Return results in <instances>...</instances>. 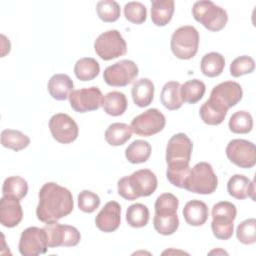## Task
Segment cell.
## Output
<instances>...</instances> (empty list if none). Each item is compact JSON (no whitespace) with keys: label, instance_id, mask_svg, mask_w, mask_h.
Masks as SVG:
<instances>
[{"label":"cell","instance_id":"1","mask_svg":"<svg viewBox=\"0 0 256 256\" xmlns=\"http://www.w3.org/2000/svg\"><path fill=\"white\" fill-rule=\"evenodd\" d=\"M38 197L36 216L38 220L45 224L58 222L73 211L72 193L66 187L55 182L45 183L41 187Z\"/></svg>","mask_w":256,"mask_h":256},{"label":"cell","instance_id":"2","mask_svg":"<svg viewBox=\"0 0 256 256\" xmlns=\"http://www.w3.org/2000/svg\"><path fill=\"white\" fill-rule=\"evenodd\" d=\"M157 177L150 169H140L118 180V194L128 201L147 197L157 189Z\"/></svg>","mask_w":256,"mask_h":256},{"label":"cell","instance_id":"3","mask_svg":"<svg viewBox=\"0 0 256 256\" xmlns=\"http://www.w3.org/2000/svg\"><path fill=\"white\" fill-rule=\"evenodd\" d=\"M218 186V178L207 162H199L190 169L184 189L196 194H212Z\"/></svg>","mask_w":256,"mask_h":256},{"label":"cell","instance_id":"4","mask_svg":"<svg viewBox=\"0 0 256 256\" xmlns=\"http://www.w3.org/2000/svg\"><path fill=\"white\" fill-rule=\"evenodd\" d=\"M192 15L197 22L212 32L222 30L228 21L226 10L210 0L195 2L192 7Z\"/></svg>","mask_w":256,"mask_h":256},{"label":"cell","instance_id":"5","mask_svg":"<svg viewBox=\"0 0 256 256\" xmlns=\"http://www.w3.org/2000/svg\"><path fill=\"white\" fill-rule=\"evenodd\" d=\"M199 46V32L191 25L181 26L171 36V51L179 59L188 60L193 58Z\"/></svg>","mask_w":256,"mask_h":256},{"label":"cell","instance_id":"6","mask_svg":"<svg viewBox=\"0 0 256 256\" xmlns=\"http://www.w3.org/2000/svg\"><path fill=\"white\" fill-rule=\"evenodd\" d=\"M211 228L213 235L220 240H228L234 231L233 222L237 215L236 206L228 201H221L212 207Z\"/></svg>","mask_w":256,"mask_h":256},{"label":"cell","instance_id":"7","mask_svg":"<svg viewBox=\"0 0 256 256\" xmlns=\"http://www.w3.org/2000/svg\"><path fill=\"white\" fill-rule=\"evenodd\" d=\"M96 54L103 60L109 61L123 56L127 52V44L118 30H108L101 33L94 42Z\"/></svg>","mask_w":256,"mask_h":256},{"label":"cell","instance_id":"8","mask_svg":"<svg viewBox=\"0 0 256 256\" xmlns=\"http://www.w3.org/2000/svg\"><path fill=\"white\" fill-rule=\"evenodd\" d=\"M193 143L184 133L174 134L166 146L167 167H187L191 159Z\"/></svg>","mask_w":256,"mask_h":256},{"label":"cell","instance_id":"9","mask_svg":"<svg viewBox=\"0 0 256 256\" xmlns=\"http://www.w3.org/2000/svg\"><path fill=\"white\" fill-rule=\"evenodd\" d=\"M138 66L132 60H120L104 70L103 78L107 85L112 87H124L132 83L138 76Z\"/></svg>","mask_w":256,"mask_h":256},{"label":"cell","instance_id":"10","mask_svg":"<svg viewBox=\"0 0 256 256\" xmlns=\"http://www.w3.org/2000/svg\"><path fill=\"white\" fill-rule=\"evenodd\" d=\"M165 124V116L158 109L150 108L134 117L130 127L136 135L149 137L162 131Z\"/></svg>","mask_w":256,"mask_h":256},{"label":"cell","instance_id":"11","mask_svg":"<svg viewBox=\"0 0 256 256\" xmlns=\"http://www.w3.org/2000/svg\"><path fill=\"white\" fill-rule=\"evenodd\" d=\"M48 248L47 233L44 228L28 227L21 233L18 249L23 256H37L46 253Z\"/></svg>","mask_w":256,"mask_h":256},{"label":"cell","instance_id":"12","mask_svg":"<svg viewBox=\"0 0 256 256\" xmlns=\"http://www.w3.org/2000/svg\"><path fill=\"white\" fill-rule=\"evenodd\" d=\"M47 233L48 247H73L80 240L81 235L77 228L71 225L59 224L58 222L46 224L43 227Z\"/></svg>","mask_w":256,"mask_h":256},{"label":"cell","instance_id":"13","mask_svg":"<svg viewBox=\"0 0 256 256\" xmlns=\"http://www.w3.org/2000/svg\"><path fill=\"white\" fill-rule=\"evenodd\" d=\"M227 158L240 168H252L256 164V148L253 142L233 139L226 146Z\"/></svg>","mask_w":256,"mask_h":256},{"label":"cell","instance_id":"14","mask_svg":"<svg viewBox=\"0 0 256 256\" xmlns=\"http://www.w3.org/2000/svg\"><path fill=\"white\" fill-rule=\"evenodd\" d=\"M69 103L72 109L78 113L94 111L102 106L103 95L96 86L73 90L69 97Z\"/></svg>","mask_w":256,"mask_h":256},{"label":"cell","instance_id":"15","mask_svg":"<svg viewBox=\"0 0 256 256\" xmlns=\"http://www.w3.org/2000/svg\"><path fill=\"white\" fill-rule=\"evenodd\" d=\"M49 129L53 138L61 144L72 143L79 134L77 123L65 113L54 114L49 120Z\"/></svg>","mask_w":256,"mask_h":256},{"label":"cell","instance_id":"16","mask_svg":"<svg viewBox=\"0 0 256 256\" xmlns=\"http://www.w3.org/2000/svg\"><path fill=\"white\" fill-rule=\"evenodd\" d=\"M243 91L239 83L235 81H224L212 89L209 100L220 108L228 111L229 108L241 101Z\"/></svg>","mask_w":256,"mask_h":256},{"label":"cell","instance_id":"17","mask_svg":"<svg viewBox=\"0 0 256 256\" xmlns=\"http://www.w3.org/2000/svg\"><path fill=\"white\" fill-rule=\"evenodd\" d=\"M121 222V206L116 201L107 202L95 218L99 230L110 233L118 229Z\"/></svg>","mask_w":256,"mask_h":256},{"label":"cell","instance_id":"18","mask_svg":"<svg viewBox=\"0 0 256 256\" xmlns=\"http://www.w3.org/2000/svg\"><path fill=\"white\" fill-rule=\"evenodd\" d=\"M23 218L20 200L10 196H2L0 200V222L4 227L13 228Z\"/></svg>","mask_w":256,"mask_h":256},{"label":"cell","instance_id":"19","mask_svg":"<svg viewBox=\"0 0 256 256\" xmlns=\"http://www.w3.org/2000/svg\"><path fill=\"white\" fill-rule=\"evenodd\" d=\"M254 181H250L248 177L242 174H235L230 177L227 183V191L230 196L243 200L250 197L255 201V185Z\"/></svg>","mask_w":256,"mask_h":256},{"label":"cell","instance_id":"20","mask_svg":"<svg viewBox=\"0 0 256 256\" xmlns=\"http://www.w3.org/2000/svg\"><path fill=\"white\" fill-rule=\"evenodd\" d=\"M74 84L72 79L62 73L54 74L48 81L47 89L50 96L58 101L66 100L73 91Z\"/></svg>","mask_w":256,"mask_h":256},{"label":"cell","instance_id":"21","mask_svg":"<svg viewBox=\"0 0 256 256\" xmlns=\"http://www.w3.org/2000/svg\"><path fill=\"white\" fill-rule=\"evenodd\" d=\"M182 213L187 224L195 227L203 225L209 216L207 205L203 201L197 199L187 202Z\"/></svg>","mask_w":256,"mask_h":256},{"label":"cell","instance_id":"22","mask_svg":"<svg viewBox=\"0 0 256 256\" xmlns=\"http://www.w3.org/2000/svg\"><path fill=\"white\" fill-rule=\"evenodd\" d=\"M154 91L155 87L153 82L148 78H141L134 82L131 95L133 102L138 107H147L151 104L154 98Z\"/></svg>","mask_w":256,"mask_h":256},{"label":"cell","instance_id":"23","mask_svg":"<svg viewBox=\"0 0 256 256\" xmlns=\"http://www.w3.org/2000/svg\"><path fill=\"white\" fill-rule=\"evenodd\" d=\"M173 0H152L151 1V20L156 26L167 25L174 13Z\"/></svg>","mask_w":256,"mask_h":256},{"label":"cell","instance_id":"24","mask_svg":"<svg viewBox=\"0 0 256 256\" xmlns=\"http://www.w3.org/2000/svg\"><path fill=\"white\" fill-rule=\"evenodd\" d=\"M180 83L177 81H169L162 87L160 100L162 105L168 110L174 111L182 106L183 101L180 95Z\"/></svg>","mask_w":256,"mask_h":256},{"label":"cell","instance_id":"25","mask_svg":"<svg viewBox=\"0 0 256 256\" xmlns=\"http://www.w3.org/2000/svg\"><path fill=\"white\" fill-rule=\"evenodd\" d=\"M128 106L127 98L124 93L119 91H112L103 97L102 107L106 114L110 116L122 115Z\"/></svg>","mask_w":256,"mask_h":256},{"label":"cell","instance_id":"26","mask_svg":"<svg viewBox=\"0 0 256 256\" xmlns=\"http://www.w3.org/2000/svg\"><path fill=\"white\" fill-rule=\"evenodd\" d=\"M132 136L131 127L125 123H112L105 131V140L111 146H121Z\"/></svg>","mask_w":256,"mask_h":256},{"label":"cell","instance_id":"27","mask_svg":"<svg viewBox=\"0 0 256 256\" xmlns=\"http://www.w3.org/2000/svg\"><path fill=\"white\" fill-rule=\"evenodd\" d=\"M151 145L149 142L141 139L134 140L125 149V157L132 164L146 162L151 155Z\"/></svg>","mask_w":256,"mask_h":256},{"label":"cell","instance_id":"28","mask_svg":"<svg viewBox=\"0 0 256 256\" xmlns=\"http://www.w3.org/2000/svg\"><path fill=\"white\" fill-rule=\"evenodd\" d=\"M225 67V59L218 52H210L205 54L200 62L201 72L207 77L219 76Z\"/></svg>","mask_w":256,"mask_h":256},{"label":"cell","instance_id":"29","mask_svg":"<svg viewBox=\"0 0 256 256\" xmlns=\"http://www.w3.org/2000/svg\"><path fill=\"white\" fill-rule=\"evenodd\" d=\"M100 65L92 57H84L76 61L74 65V74L80 81H90L98 76Z\"/></svg>","mask_w":256,"mask_h":256},{"label":"cell","instance_id":"30","mask_svg":"<svg viewBox=\"0 0 256 256\" xmlns=\"http://www.w3.org/2000/svg\"><path fill=\"white\" fill-rule=\"evenodd\" d=\"M206 91L204 82L198 79H192L184 82L180 86V95L183 102L194 104L202 99Z\"/></svg>","mask_w":256,"mask_h":256},{"label":"cell","instance_id":"31","mask_svg":"<svg viewBox=\"0 0 256 256\" xmlns=\"http://www.w3.org/2000/svg\"><path fill=\"white\" fill-rule=\"evenodd\" d=\"M1 144L3 147L17 152L30 144V138L19 130L5 129L1 132Z\"/></svg>","mask_w":256,"mask_h":256},{"label":"cell","instance_id":"32","mask_svg":"<svg viewBox=\"0 0 256 256\" xmlns=\"http://www.w3.org/2000/svg\"><path fill=\"white\" fill-rule=\"evenodd\" d=\"M28 192L27 181L20 176H10L6 178L2 186V194L17 200L23 199Z\"/></svg>","mask_w":256,"mask_h":256},{"label":"cell","instance_id":"33","mask_svg":"<svg viewBox=\"0 0 256 256\" xmlns=\"http://www.w3.org/2000/svg\"><path fill=\"white\" fill-rule=\"evenodd\" d=\"M200 117L202 121L207 125H219L221 124L226 115L227 111L217 106L215 103L210 101L209 99L205 101L199 110Z\"/></svg>","mask_w":256,"mask_h":256},{"label":"cell","instance_id":"34","mask_svg":"<svg viewBox=\"0 0 256 256\" xmlns=\"http://www.w3.org/2000/svg\"><path fill=\"white\" fill-rule=\"evenodd\" d=\"M228 126L231 132L236 134L249 133L253 128V118L248 111L239 110L232 114Z\"/></svg>","mask_w":256,"mask_h":256},{"label":"cell","instance_id":"35","mask_svg":"<svg viewBox=\"0 0 256 256\" xmlns=\"http://www.w3.org/2000/svg\"><path fill=\"white\" fill-rule=\"evenodd\" d=\"M149 210L146 205L135 203L128 207L126 211V221L133 228H141L148 224Z\"/></svg>","mask_w":256,"mask_h":256},{"label":"cell","instance_id":"36","mask_svg":"<svg viewBox=\"0 0 256 256\" xmlns=\"http://www.w3.org/2000/svg\"><path fill=\"white\" fill-rule=\"evenodd\" d=\"M153 226L154 229L162 235L168 236L172 235L179 227V219L178 215L171 214V215H158L155 214L153 218Z\"/></svg>","mask_w":256,"mask_h":256},{"label":"cell","instance_id":"37","mask_svg":"<svg viewBox=\"0 0 256 256\" xmlns=\"http://www.w3.org/2000/svg\"><path fill=\"white\" fill-rule=\"evenodd\" d=\"M96 12L103 22H115L120 17V6L114 0H102L97 2Z\"/></svg>","mask_w":256,"mask_h":256},{"label":"cell","instance_id":"38","mask_svg":"<svg viewBox=\"0 0 256 256\" xmlns=\"http://www.w3.org/2000/svg\"><path fill=\"white\" fill-rule=\"evenodd\" d=\"M179 206L178 198L172 193H163L157 197L154 205L155 214L171 215L176 214Z\"/></svg>","mask_w":256,"mask_h":256},{"label":"cell","instance_id":"39","mask_svg":"<svg viewBox=\"0 0 256 256\" xmlns=\"http://www.w3.org/2000/svg\"><path fill=\"white\" fill-rule=\"evenodd\" d=\"M236 236L242 244H253L256 242V220L249 218L242 221L236 229Z\"/></svg>","mask_w":256,"mask_h":256},{"label":"cell","instance_id":"40","mask_svg":"<svg viewBox=\"0 0 256 256\" xmlns=\"http://www.w3.org/2000/svg\"><path fill=\"white\" fill-rule=\"evenodd\" d=\"M125 18L134 24H142L147 18V9L144 4L138 1H131L124 6Z\"/></svg>","mask_w":256,"mask_h":256},{"label":"cell","instance_id":"41","mask_svg":"<svg viewBox=\"0 0 256 256\" xmlns=\"http://www.w3.org/2000/svg\"><path fill=\"white\" fill-rule=\"evenodd\" d=\"M254 59L247 55H242L235 58L230 64V74L236 78L245 74H250L254 71Z\"/></svg>","mask_w":256,"mask_h":256},{"label":"cell","instance_id":"42","mask_svg":"<svg viewBox=\"0 0 256 256\" xmlns=\"http://www.w3.org/2000/svg\"><path fill=\"white\" fill-rule=\"evenodd\" d=\"M78 208L85 213H93L100 206V198L99 196L90 191L83 190L78 194Z\"/></svg>","mask_w":256,"mask_h":256},{"label":"cell","instance_id":"43","mask_svg":"<svg viewBox=\"0 0 256 256\" xmlns=\"http://www.w3.org/2000/svg\"><path fill=\"white\" fill-rule=\"evenodd\" d=\"M190 166L187 167H167L166 177L168 181L176 187L184 188L190 172Z\"/></svg>","mask_w":256,"mask_h":256},{"label":"cell","instance_id":"44","mask_svg":"<svg viewBox=\"0 0 256 256\" xmlns=\"http://www.w3.org/2000/svg\"><path fill=\"white\" fill-rule=\"evenodd\" d=\"M212 253H216V254H218V253H222V254H227V252H225V251H223V250H213V251H211V252H209V254H212Z\"/></svg>","mask_w":256,"mask_h":256}]
</instances>
